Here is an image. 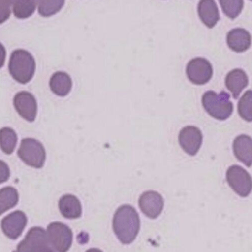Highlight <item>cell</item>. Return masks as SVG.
<instances>
[{"label":"cell","instance_id":"obj_17","mask_svg":"<svg viewBox=\"0 0 252 252\" xmlns=\"http://www.w3.org/2000/svg\"><path fill=\"white\" fill-rule=\"evenodd\" d=\"M59 208L62 216L67 219H79L82 216L81 201L75 195H63L59 201Z\"/></svg>","mask_w":252,"mask_h":252},{"label":"cell","instance_id":"obj_12","mask_svg":"<svg viewBox=\"0 0 252 252\" xmlns=\"http://www.w3.org/2000/svg\"><path fill=\"white\" fill-rule=\"evenodd\" d=\"M28 223L26 215L20 210L13 212L1 220V226L3 233L11 240L21 236Z\"/></svg>","mask_w":252,"mask_h":252},{"label":"cell","instance_id":"obj_5","mask_svg":"<svg viewBox=\"0 0 252 252\" xmlns=\"http://www.w3.org/2000/svg\"><path fill=\"white\" fill-rule=\"evenodd\" d=\"M13 252H55V250L50 245L47 232L36 226L30 229Z\"/></svg>","mask_w":252,"mask_h":252},{"label":"cell","instance_id":"obj_8","mask_svg":"<svg viewBox=\"0 0 252 252\" xmlns=\"http://www.w3.org/2000/svg\"><path fill=\"white\" fill-rule=\"evenodd\" d=\"M187 76L195 85H204L211 80L213 75L211 63L204 58L192 59L187 65Z\"/></svg>","mask_w":252,"mask_h":252},{"label":"cell","instance_id":"obj_14","mask_svg":"<svg viewBox=\"0 0 252 252\" xmlns=\"http://www.w3.org/2000/svg\"><path fill=\"white\" fill-rule=\"evenodd\" d=\"M235 157L247 167L252 165V138L246 134L240 135L233 142Z\"/></svg>","mask_w":252,"mask_h":252},{"label":"cell","instance_id":"obj_1","mask_svg":"<svg viewBox=\"0 0 252 252\" xmlns=\"http://www.w3.org/2000/svg\"><path fill=\"white\" fill-rule=\"evenodd\" d=\"M113 230L123 244L135 241L140 229V219L136 209L129 204L118 207L113 218Z\"/></svg>","mask_w":252,"mask_h":252},{"label":"cell","instance_id":"obj_28","mask_svg":"<svg viewBox=\"0 0 252 252\" xmlns=\"http://www.w3.org/2000/svg\"><path fill=\"white\" fill-rule=\"evenodd\" d=\"M86 252H103L101 251V250H99V249L97 248H92L90 249V250H87Z\"/></svg>","mask_w":252,"mask_h":252},{"label":"cell","instance_id":"obj_18","mask_svg":"<svg viewBox=\"0 0 252 252\" xmlns=\"http://www.w3.org/2000/svg\"><path fill=\"white\" fill-rule=\"evenodd\" d=\"M50 87L51 91L56 95L65 97L72 90V78L66 72H56L50 78Z\"/></svg>","mask_w":252,"mask_h":252},{"label":"cell","instance_id":"obj_6","mask_svg":"<svg viewBox=\"0 0 252 252\" xmlns=\"http://www.w3.org/2000/svg\"><path fill=\"white\" fill-rule=\"evenodd\" d=\"M50 245L57 252H66L72 247L73 234L69 226L61 222H53L47 226Z\"/></svg>","mask_w":252,"mask_h":252},{"label":"cell","instance_id":"obj_25","mask_svg":"<svg viewBox=\"0 0 252 252\" xmlns=\"http://www.w3.org/2000/svg\"><path fill=\"white\" fill-rule=\"evenodd\" d=\"M13 0H0V24L5 22L10 17L11 5Z\"/></svg>","mask_w":252,"mask_h":252},{"label":"cell","instance_id":"obj_22","mask_svg":"<svg viewBox=\"0 0 252 252\" xmlns=\"http://www.w3.org/2000/svg\"><path fill=\"white\" fill-rule=\"evenodd\" d=\"M38 13L49 17L59 13L64 5L65 0H36Z\"/></svg>","mask_w":252,"mask_h":252},{"label":"cell","instance_id":"obj_24","mask_svg":"<svg viewBox=\"0 0 252 252\" xmlns=\"http://www.w3.org/2000/svg\"><path fill=\"white\" fill-rule=\"evenodd\" d=\"M219 2L225 15L232 19L238 17L244 8V0H219Z\"/></svg>","mask_w":252,"mask_h":252},{"label":"cell","instance_id":"obj_4","mask_svg":"<svg viewBox=\"0 0 252 252\" xmlns=\"http://www.w3.org/2000/svg\"><path fill=\"white\" fill-rule=\"evenodd\" d=\"M18 156L24 163L34 168H41L46 161L45 148L39 141L32 138L21 141Z\"/></svg>","mask_w":252,"mask_h":252},{"label":"cell","instance_id":"obj_13","mask_svg":"<svg viewBox=\"0 0 252 252\" xmlns=\"http://www.w3.org/2000/svg\"><path fill=\"white\" fill-rule=\"evenodd\" d=\"M227 44L235 53H244L251 47L252 36L244 28H235L227 34Z\"/></svg>","mask_w":252,"mask_h":252},{"label":"cell","instance_id":"obj_10","mask_svg":"<svg viewBox=\"0 0 252 252\" xmlns=\"http://www.w3.org/2000/svg\"><path fill=\"white\" fill-rule=\"evenodd\" d=\"M139 206L145 216L149 219H155L162 213L164 201L158 192L148 190L143 192L139 197Z\"/></svg>","mask_w":252,"mask_h":252},{"label":"cell","instance_id":"obj_16","mask_svg":"<svg viewBox=\"0 0 252 252\" xmlns=\"http://www.w3.org/2000/svg\"><path fill=\"white\" fill-rule=\"evenodd\" d=\"M249 78L247 73L241 69L229 72L225 79L226 88L231 92L234 98L238 99L241 92L248 86Z\"/></svg>","mask_w":252,"mask_h":252},{"label":"cell","instance_id":"obj_27","mask_svg":"<svg viewBox=\"0 0 252 252\" xmlns=\"http://www.w3.org/2000/svg\"><path fill=\"white\" fill-rule=\"evenodd\" d=\"M6 50L4 46L0 43V69L4 66L5 62Z\"/></svg>","mask_w":252,"mask_h":252},{"label":"cell","instance_id":"obj_3","mask_svg":"<svg viewBox=\"0 0 252 252\" xmlns=\"http://www.w3.org/2000/svg\"><path fill=\"white\" fill-rule=\"evenodd\" d=\"M202 105L206 112L219 121L228 119L233 112V103L230 95L226 92L217 94L214 91H207L202 97Z\"/></svg>","mask_w":252,"mask_h":252},{"label":"cell","instance_id":"obj_7","mask_svg":"<svg viewBox=\"0 0 252 252\" xmlns=\"http://www.w3.org/2000/svg\"><path fill=\"white\" fill-rule=\"evenodd\" d=\"M226 180L229 186L240 196H248L252 192V176L241 166L232 165L229 167L226 172Z\"/></svg>","mask_w":252,"mask_h":252},{"label":"cell","instance_id":"obj_29","mask_svg":"<svg viewBox=\"0 0 252 252\" xmlns=\"http://www.w3.org/2000/svg\"><path fill=\"white\" fill-rule=\"evenodd\" d=\"M250 1H252V0H250Z\"/></svg>","mask_w":252,"mask_h":252},{"label":"cell","instance_id":"obj_9","mask_svg":"<svg viewBox=\"0 0 252 252\" xmlns=\"http://www.w3.org/2000/svg\"><path fill=\"white\" fill-rule=\"evenodd\" d=\"M179 142L185 152L189 156H195L202 145V133L195 126H186L179 132Z\"/></svg>","mask_w":252,"mask_h":252},{"label":"cell","instance_id":"obj_21","mask_svg":"<svg viewBox=\"0 0 252 252\" xmlns=\"http://www.w3.org/2000/svg\"><path fill=\"white\" fill-rule=\"evenodd\" d=\"M17 135L10 127L0 129V148L6 154H11L16 148Z\"/></svg>","mask_w":252,"mask_h":252},{"label":"cell","instance_id":"obj_20","mask_svg":"<svg viewBox=\"0 0 252 252\" xmlns=\"http://www.w3.org/2000/svg\"><path fill=\"white\" fill-rule=\"evenodd\" d=\"M36 6V0H13V14L18 19H27L33 14Z\"/></svg>","mask_w":252,"mask_h":252},{"label":"cell","instance_id":"obj_26","mask_svg":"<svg viewBox=\"0 0 252 252\" xmlns=\"http://www.w3.org/2000/svg\"><path fill=\"white\" fill-rule=\"evenodd\" d=\"M10 176V170L8 165L0 160V184L4 183L8 180Z\"/></svg>","mask_w":252,"mask_h":252},{"label":"cell","instance_id":"obj_11","mask_svg":"<svg viewBox=\"0 0 252 252\" xmlns=\"http://www.w3.org/2000/svg\"><path fill=\"white\" fill-rule=\"evenodd\" d=\"M13 105L17 113L28 122L36 118L38 106L35 97L28 92H19L13 98Z\"/></svg>","mask_w":252,"mask_h":252},{"label":"cell","instance_id":"obj_19","mask_svg":"<svg viewBox=\"0 0 252 252\" xmlns=\"http://www.w3.org/2000/svg\"><path fill=\"white\" fill-rule=\"evenodd\" d=\"M19 201V193L13 187L0 189V216L14 207Z\"/></svg>","mask_w":252,"mask_h":252},{"label":"cell","instance_id":"obj_2","mask_svg":"<svg viewBox=\"0 0 252 252\" xmlns=\"http://www.w3.org/2000/svg\"><path fill=\"white\" fill-rule=\"evenodd\" d=\"M8 68L10 75L15 81L19 84H26L31 81L35 74V59L26 50H15L10 56Z\"/></svg>","mask_w":252,"mask_h":252},{"label":"cell","instance_id":"obj_15","mask_svg":"<svg viewBox=\"0 0 252 252\" xmlns=\"http://www.w3.org/2000/svg\"><path fill=\"white\" fill-rule=\"evenodd\" d=\"M198 13L203 23L213 28L220 19L219 8L215 0H201L198 3Z\"/></svg>","mask_w":252,"mask_h":252},{"label":"cell","instance_id":"obj_23","mask_svg":"<svg viewBox=\"0 0 252 252\" xmlns=\"http://www.w3.org/2000/svg\"><path fill=\"white\" fill-rule=\"evenodd\" d=\"M238 113L247 122H252V91L248 90L241 97L238 106Z\"/></svg>","mask_w":252,"mask_h":252}]
</instances>
